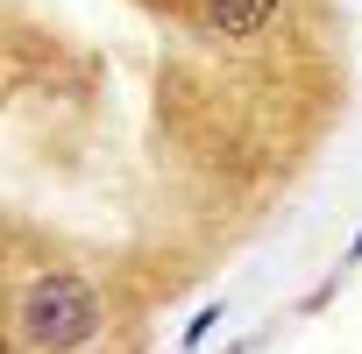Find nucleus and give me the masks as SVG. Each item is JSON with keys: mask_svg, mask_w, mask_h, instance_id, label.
I'll list each match as a JSON object with an SVG mask.
<instances>
[{"mask_svg": "<svg viewBox=\"0 0 362 354\" xmlns=\"http://www.w3.org/2000/svg\"><path fill=\"white\" fill-rule=\"evenodd\" d=\"M93 326H100V298L78 276H43L22 298V340L29 347H78Z\"/></svg>", "mask_w": 362, "mask_h": 354, "instance_id": "nucleus-1", "label": "nucleus"}, {"mask_svg": "<svg viewBox=\"0 0 362 354\" xmlns=\"http://www.w3.org/2000/svg\"><path fill=\"white\" fill-rule=\"evenodd\" d=\"M270 15H277V0H206V22L221 36H256Z\"/></svg>", "mask_w": 362, "mask_h": 354, "instance_id": "nucleus-2", "label": "nucleus"}, {"mask_svg": "<svg viewBox=\"0 0 362 354\" xmlns=\"http://www.w3.org/2000/svg\"><path fill=\"white\" fill-rule=\"evenodd\" d=\"M355 255H362V241H355Z\"/></svg>", "mask_w": 362, "mask_h": 354, "instance_id": "nucleus-3", "label": "nucleus"}]
</instances>
